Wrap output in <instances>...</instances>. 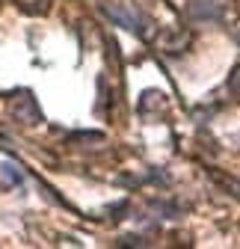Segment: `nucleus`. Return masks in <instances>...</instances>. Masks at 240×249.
Listing matches in <instances>:
<instances>
[{
  "mask_svg": "<svg viewBox=\"0 0 240 249\" xmlns=\"http://www.w3.org/2000/svg\"><path fill=\"white\" fill-rule=\"evenodd\" d=\"M104 15H107L110 21H116L119 27H125V30H131V33H137V36L148 39L145 18H142L139 12H134L131 6H119V3H110V6H104Z\"/></svg>",
  "mask_w": 240,
  "mask_h": 249,
  "instance_id": "f257e3e1",
  "label": "nucleus"
},
{
  "mask_svg": "<svg viewBox=\"0 0 240 249\" xmlns=\"http://www.w3.org/2000/svg\"><path fill=\"white\" fill-rule=\"evenodd\" d=\"M9 113H12V119L18 124H39L42 122V113H39V107H36V101H33L30 92H21L18 98H12Z\"/></svg>",
  "mask_w": 240,
  "mask_h": 249,
  "instance_id": "f03ea898",
  "label": "nucleus"
},
{
  "mask_svg": "<svg viewBox=\"0 0 240 249\" xmlns=\"http://www.w3.org/2000/svg\"><path fill=\"white\" fill-rule=\"evenodd\" d=\"M187 12L196 21H223V3L220 0H190Z\"/></svg>",
  "mask_w": 240,
  "mask_h": 249,
  "instance_id": "7ed1b4c3",
  "label": "nucleus"
},
{
  "mask_svg": "<svg viewBox=\"0 0 240 249\" xmlns=\"http://www.w3.org/2000/svg\"><path fill=\"white\" fill-rule=\"evenodd\" d=\"M157 45H160L166 53H181V51L190 45V33H184V36H181V33H166V36L157 39Z\"/></svg>",
  "mask_w": 240,
  "mask_h": 249,
  "instance_id": "20e7f679",
  "label": "nucleus"
},
{
  "mask_svg": "<svg viewBox=\"0 0 240 249\" xmlns=\"http://www.w3.org/2000/svg\"><path fill=\"white\" fill-rule=\"evenodd\" d=\"M0 169H3V184H6V187H18V184L24 181V175L18 172V166H15V163H3Z\"/></svg>",
  "mask_w": 240,
  "mask_h": 249,
  "instance_id": "39448f33",
  "label": "nucleus"
},
{
  "mask_svg": "<svg viewBox=\"0 0 240 249\" xmlns=\"http://www.w3.org/2000/svg\"><path fill=\"white\" fill-rule=\"evenodd\" d=\"M15 3H18L24 12H33V15H36V12H45V9H48L51 0H15Z\"/></svg>",
  "mask_w": 240,
  "mask_h": 249,
  "instance_id": "423d86ee",
  "label": "nucleus"
},
{
  "mask_svg": "<svg viewBox=\"0 0 240 249\" xmlns=\"http://www.w3.org/2000/svg\"><path fill=\"white\" fill-rule=\"evenodd\" d=\"M228 92H231V95L240 101V66L234 69V74H231V80H228Z\"/></svg>",
  "mask_w": 240,
  "mask_h": 249,
  "instance_id": "0eeeda50",
  "label": "nucleus"
},
{
  "mask_svg": "<svg viewBox=\"0 0 240 249\" xmlns=\"http://www.w3.org/2000/svg\"><path fill=\"white\" fill-rule=\"evenodd\" d=\"M234 39L240 42V21H237V27H234Z\"/></svg>",
  "mask_w": 240,
  "mask_h": 249,
  "instance_id": "6e6552de",
  "label": "nucleus"
}]
</instances>
